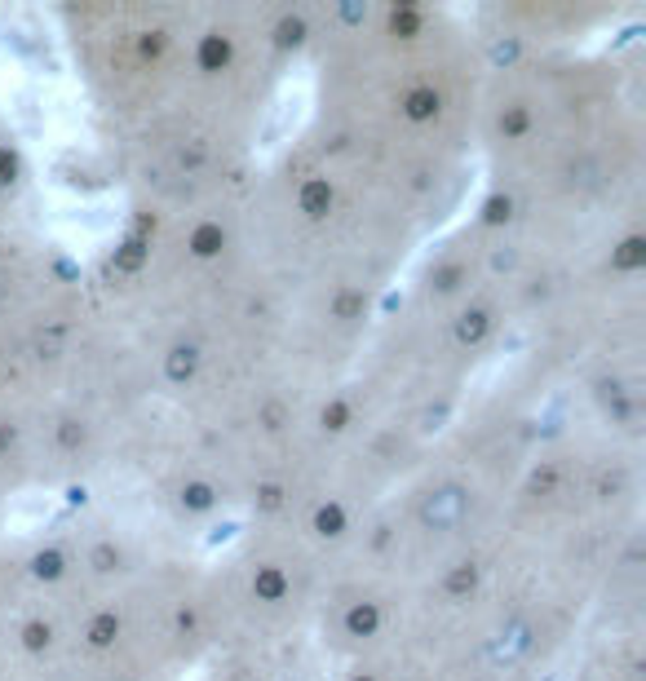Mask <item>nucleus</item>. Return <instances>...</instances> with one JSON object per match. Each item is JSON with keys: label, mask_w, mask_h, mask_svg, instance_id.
I'll return each instance as SVG.
<instances>
[{"label": "nucleus", "mask_w": 646, "mask_h": 681, "mask_svg": "<svg viewBox=\"0 0 646 681\" xmlns=\"http://www.w3.org/2000/svg\"><path fill=\"white\" fill-rule=\"evenodd\" d=\"M327 562L292 531L244 523L230 549L204 567L217 659L226 668L262 673L310 637Z\"/></svg>", "instance_id": "nucleus-7"}, {"label": "nucleus", "mask_w": 646, "mask_h": 681, "mask_svg": "<svg viewBox=\"0 0 646 681\" xmlns=\"http://www.w3.org/2000/svg\"><path fill=\"white\" fill-rule=\"evenodd\" d=\"M195 4L177 0H80L58 4L71 71L94 106L103 138L156 120L177 98Z\"/></svg>", "instance_id": "nucleus-6"}, {"label": "nucleus", "mask_w": 646, "mask_h": 681, "mask_svg": "<svg viewBox=\"0 0 646 681\" xmlns=\"http://www.w3.org/2000/svg\"><path fill=\"white\" fill-rule=\"evenodd\" d=\"M244 230L292 323V367L310 390L345 381L368 327L426 235L341 159L297 133L244 186Z\"/></svg>", "instance_id": "nucleus-3"}, {"label": "nucleus", "mask_w": 646, "mask_h": 681, "mask_svg": "<svg viewBox=\"0 0 646 681\" xmlns=\"http://www.w3.org/2000/svg\"><path fill=\"white\" fill-rule=\"evenodd\" d=\"M310 120L301 133L426 239L470 209L487 58L443 4H310Z\"/></svg>", "instance_id": "nucleus-1"}, {"label": "nucleus", "mask_w": 646, "mask_h": 681, "mask_svg": "<svg viewBox=\"0 0 646 681\" xmlns=\"http://www.w3.org/2000/svg\"><path fill=\"white\" fill-rule=\"evenodd\" d=\"M544 381L518 359L496 385H479L377 505L341 562L417 588L483 549L544 434Z\"/></svg>", "instance_id": "nucleus-5"}, {"label": "nucleus", "mask_w": 646, "mask_h": 681, "mask_svg": "<svg viewBox=\"0 0 646 681\" xmlns=\"http://www.w3.org/2000/svg\"><path fill=\"white\" fill-rule=\"evenodd\" d=\"M518 341L483 226L465 209L417 248L377 310L354 385L381 412L434 438Z\"/></svg>", "instance_id": "nucleus-4"}, {"label": "nucleus", "mask_w": 646, "mask_h": 681, "mask_svg": "<svg viewBox=\"0 0 646 681\" xmlns=\"http://www.w3.org/2000/svg\"><path fill=\"white\" fill-rule=\"evenodd\" d=\"M27 195H31V164H27V151H22L13 124L0 115V235L22 226L18 217H22Z\"/></svg>", "instance_id": "nucleus-9"}, {"label": "nucleus", "mask_w": 646, "mask_h": 681, "mask_svg": "<svg viewBox=\"0 0 646 681\" xmlns=\"http://www.w3.org/2000/svg\"><path fill=\"white\" fill-rule=\"evenodd\" d=\"M479 200L544 244L646 212V106L633 62L602 49L496 58L474 120Z\"/></svg>", "instance_id": "nucleus-2"}, {"label": "nucleus", "mask_w": 646, "mask_h": 681, "mask_svg": "<svg viewBox=\"0 0 646 681\" xmlns=\"http://www.w3.org/2000/svg\"><path fill=\"white\" fill-rule=\"evenodd\" d=\"M571 681H646L642 629H589Z\"/></svg>", "instance_id": "nucleus-8"}]
</instances>
